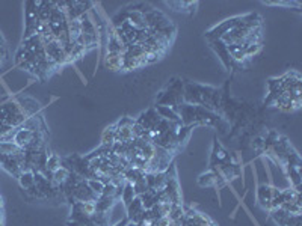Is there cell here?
<instances>
[{"instance_id":"cell-16","label":"cell","mask_w":302,"mask_h":226,"mask_svg":"<svg viewBox=\"0 0 302 226\" xmlns=\"http://www.w3.org/2000/svg\"><path fill=\"white\" fill-rule=\"evenodd\" d=\"M169 8H174V11L179 12H186L189 11L187 8H197L198 3L197 2H165Z\"/></svg>"},{"instance_id":"cell-11","label":"cell","mask_w":302,"mask_h":226,"mask_svg":"<svg viewBox=\"0 0 302 226\" xmlns=\"http://www.w3.org/2000/svg\"><path fill=\"white\" fill-rule=\"evenodd\" d=\"M17 178H19L20 187L23 190H29L35 186V172L34 171H21Z\"/></svg>"},{"instance_id":"cell-7","label":"cell","mask_w":302,"mask_h":226,"mask_svg":"<svg viewBox=\"0 0 302 226\" xmlns=\"http://www.w3.org/2000/svg\"><path fill=\"white\" fill-rule=\"evenodd\" d=\"M156 112L159 113L162 119L168 121L171 124H179L180 122V116L177 113V110L174 107H168V105H157Z\"/></svg>"},{"instance_id":"cell-5","label":"cell","mask_w":302,"mask_h":226,"mask_svg":"<svg viewBox=\"0 0 302 226\" xmlns=\"http://www.w3.org/2000/svg\"><path fill=\"white\" fill-rule=\"evenodd\" d=\"M127 12V23H129L133 29L136 30H144L147 29L145 27V14L133 8V9H129V11H125Z\"/></svg>"},{"instance_id":"cell-17","label":"cell","mask_w":302,"mask_h":226,"mask_svg":"<svg viewBox=\"0 0 302 226\" xmlns=\"http://www.w3.org/2000/svg\"><path fill=\"white\" fill-rule=\"evenodd\" d=\"M133 190H135V193H136V196H139V194H142L144 191H147L148 190V186H147V179H145V174L142 175L136 183L133 184Z\"/></svg>"},{"instance_id":"cell-10","label":"cell","mask_w":302,"mask_h":226,"mask_svg":"<svg viewBox=\"0 0 302 226\" xmlns=\"http://www.w3.org/2000/svg\"><path fill=\"white\" fill-rule=\"evenodd\" d=\"M70 175H71V171L67 168L65 164L62 163L60 168L52 174V183H53V184H56V186H59V187H62L63 184L67 183V179L70 178Z\"/></svg>"},{"instance_id":"cell-14","label":"cell","mask_w":302,"mask_h":226,"mask_svg":"<svg viewBox=\"0 0 302 226\" xmlns=\"http://www.w3.org/2000/svg\"><path fill=\"white\" fill-rule=\"evenodd\" d=\"M135 198H136V193L133 190V186L129 184V183H125L124 187H122V193H121V202L124 204V207H127Z\"/></svg>"},{"instance_id":"cell-12","label":"cell","mask_w":302,"mask_h":226,"mask_svg":"<svg viewBox=\"0 0 302 226\" xmlns=\"http://www.w3.org/2000/svg\"><path fill=\"white\" fill-rule=\"evenodd\" d=\"M115 145V125H110L101 133V148L110 149Z\"/></svg>"},{"instance_id":"cell-9","label":"cell","mask_w":302,"mask_h":226,"mask_svg":"<svg viewBox=\"0 0 302 226\" xmlns=\"http://www.w3.org/2000/svg\"><path fill=\"white\" fill-rule=\"evenodd\" d=\"M122 57H124L122 59V71H133V70H139V68L147 65L144 60H139L138 57H135L129 52H125L122 54Z\"/></svg>"},{"instance_id":"cell-1","label":"cell","mask_w":302,"mask_h":226,"mask_svg":"<svg viewBox=\"0 0 302 226\" xmlns=\"http://www.w3.org/2000/svg\"><path fill=\"white\" fill-rule=\"evenodd\" d=\"M183 83L180 80L172 82L165 92H161L157 97V105H168V107L177 109V105L183 104Z\"/></svg>"},{"instance_id":"cell-18","label":"cell","mask_w":302,"mask_h":226,"mask_svg":"<svg viewBox=\"0 0 302 226\" xmlns=\"http://www.w3.org/2000/svg\"><path fill=\"white\" fill-rule=\"evenodd\" d=\"M260 52H262V44H252V45H248V47L245 49V54H246L248 59L257 56Z\"/></svg>"},{"instance_id":"cell-19","label":"cell","mask_w":302,"mask_h":226,"mask_svg":"<svg viewBox=\"0 0 302 226\" xmlns=\"http://www.w3.org/2000/svg\"><path fill=\"white\" fill-rule=\"evenodd\" d=\"M73 67H74V70H76V72H77V75H79V77H81V80H82V83H83V85H86V83H88V80H86V77H83V74H82L81 71H79V70H77V67H76L74 64H73Z\"/></svg>"},{"instance_id":"cell-8","label":"cell","mask_w":302,"mask_h":226,"mask_svg":"<svg viewBox=\"0 0 302 226\" xmlns=\"http://www.w3.org/2000/svg\"><path fill=\"white\" fill-rule=\"evenodd\" d=\"M256 196H257V202L262 205V208L264 209L269 202L272 201V191H271V186L269 184H259L257 186V191H256Z\"/></svg>"},{"instance_id":"cell-2","label":"cell","mask_w":302,"mask_h":226,"mask_svg":"<svg viewBox=\"0 0 302 226\" xmlns=\"http://www.w3.org/2000/svg\"><path fill=\"white\" fill-rule=\"evenodd\" d=\"M41 131V130H40ZM37 133L38 131H34V130H29V128H26V127H19L17 128V131H15V136H14V143L17 145L20 149H23V151H26L30 145H32V142L35 140V138H37Z\"/></svg>"},{"instance_id":"cell-15","label":"cell","mask_w":302,"mask_h":226,"mask_svg":"<svg viewBox=\"0 0 302 226\" xmlns=\"http://www.w3.org/2000/svg\"><path fill=\"white\" fill-rule=\"evenodd\" d=\"M86 183L89 186V189L92 190V193L97 196V198H100V196L103 194V190H104V183L101 179L99 178H91V179H86Z\"/></svg>"},{"instance_id":"cell-3","label":"cell","mask_w":302,"mask_h":226,"mask_svg":"<svg viewBox=\"0 0 302 226\" xmlns=\"http://www.w3.org/2000/svg\"><path fill=\"white\" fill-rule=\"evenodd\" d=\"M161 116H159V113L156 112V109H150L147 110L145 113H142L138 119H136V122L144 128L145 131L151 133L154 131V128L157 127V124L161 122Z\"/></svg>"},{"instance_id":"cell-13","label":"cell","mask_w":302,"mask_h":226,"mask_svg":"<svg viewBox=\"0 0 302 226\" xmlns=\"http://www.w3.org/2000/svg\"><path fill=\"white\" fill-rule=\"evenodd\" d=\"M60 166H62V158L58 154H49L47 156V161H45V169L40 174H45V172L53 174L55 171H58L60 168Z\"/></svg>"},{"instance_id":"cell-4","label":"cell","mask_w":302,"mask_h":226,"mask_svg":"<svg viewBox=\"0 0 302 226\" xmlns=\"http://www.w3.org/2000/svg\"><path fill=\"white\" fill-rule=\"evenodd\" d=\"M122 54L121 53H103V57H101V62H103V67L109 71L112 72H118V71H122Z\"/></svg>"},{"instance_id":"cell-6","label":"cell","mask_w":302,"mask_h":226,"mask_svg":"<svg viewBox=\"0 0 302 226\" xmlns=\"http://www.w3.org/2000/svg\"><path fill=\"white\" fill-rule=\"evenodd\" d=\"M210 44H212V49L218 53V56L221 57V60H222V64H224V67L225 68H231L233 67V60H231V57H230V54H228V52H227V47L224 44H222L219 39H212L210 41Z\"/></svg>"}]
</instances>
